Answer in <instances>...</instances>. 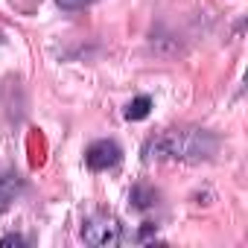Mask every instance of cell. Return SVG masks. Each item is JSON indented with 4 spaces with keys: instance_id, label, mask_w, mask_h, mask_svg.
<instances>
[{
    "instance_id": "277c9868",
    "label": "cell",
    "mask_w": 248,
    "mask_h": 248,
    "mask_svg": "<svg viewBox=\"0 0 248 248\" xmlns=\"http://www.w3.org/2000/svg\"><path fill=\"white\" fill-rule=\"evenodd\" d=\"M21 187H24L21 175H15V172H6V175H0V213L12 207V202L18 199Z\"/></svg>"
},
{
    "instance_id": "5b68a950",
    "label": "cell",
    "mask_w": 248,
    "mask_h": 248,
    "mask_svg": "<svg viewBox=\"0 0 248 248\" xmlns=\"http://www.w3.org/2000/svg\"><path fill=\"white\" fill-rule=\"evenodd\" d=\"M149 111H152V99L149 96H135L126 105V120H143V117H149Z\"/></svg>"
},
{
    "instance_id": "7a4b0ae2",
    "label": "cell",
    "mask_w": 248,
    "mask_h": 248,
    "mask_svg": "<svg viewBox=\"0 0 248 248\" xmlns=\"http://www.w3.org/2000/svg\"><path fill=\"white\" fill-rule=\"evenodd\" d=\"M82 236H85L88 245H99V248L117 245L123 239V225L114 216H108V213H96V216H91L82 225Z\"/></svg>"
},
{
    "instance_id": "6da1fadb",
    "label": "cell",
    "mask_w": 248,
    "mask_h": 248,
    "mask_svg": "<svg viewBox=\"0 0 248 248\" xmlns=\"http://www.w3.org/2000/svg\"><path fill=\"white\" fill-rule=\"evenodd\" d=\"M219 149V140L204 132V129H167L143 146L146 161H184V164H199L213 158Z\"/></svg>"
},
{
    "instance_id": "8992f818",
    "label": "cell",
    "mask_w": 248,
    "mask_h": 248,
    "mask_svg": "<svg viewBox=\"0 0 248 248\" xmlns=\"http://www.w3.org/2000/svg\"><path fill=\"white\" fill-rule=\"evenodd\" d=\"M59 6H64V9H82V6H88L91 0H56Z\"/></svg>"
},
{
    "instance_id": "3957f363",
    "label": "cell",
    "mask_w": 248,
    "mask_h": 248,
    "mask_svg": "<svg viewBox=\"0 0 248 248\" xmlns=\"http://www.w3.org/2000/svg\"><path fill=\"white\" fill-rule=\"evenodd\" d=\"M120 161H123V149H120L114 140H96V143H91L88 152H85V164H88V170H93V172L111 170V167H117Z\"/></svg>"
},
{
    "instance_id": "52a82bcc",
    "label": "cell",
    "mask_w": 248,
    "mask_h": 248,
    "mask_svg": "<svg viewBox=\"0 0 248 248\" xmlns=\"http://www.w3.org/2000/svg\"><path fill=\"white\" fill-rule=\"evenodd\" d=\"M0 245H24V239H21V236H15V233H9V236L0 239Z\"/></svg>"
}]
</instances>
